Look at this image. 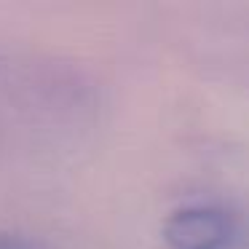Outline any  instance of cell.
Segmentation results:
<instances>
[{"instance_id": "obj_1", "label": "cell", "mask_w": 249, "mask_h": 249, "mask_svg": "<svg viewBox=\"0 0 249 249\" xmlns=\"http://www.w3.org/2000/svg\"><path fill=\"white\" fill-rule=\"evenodd\" d=\"M161 236L169 249H225L233 222L217 206H182L166 217Z\"/></svg>"}, {"instance_id": "obj_2", "label": "cell", "mask_w": 249, "mask_h": 249, "mask_svg": "<svg viewBox=\"0 0 249 249\" xmlns=\"http://www.w3.org/2000/svg\"><path fill=\"white\" fill-rule=\"evenodd\" d=\"M0 249H51V247H46V244L35 241L30 236H22V233L0 231Z\"/></svg>"}]
</instances>
